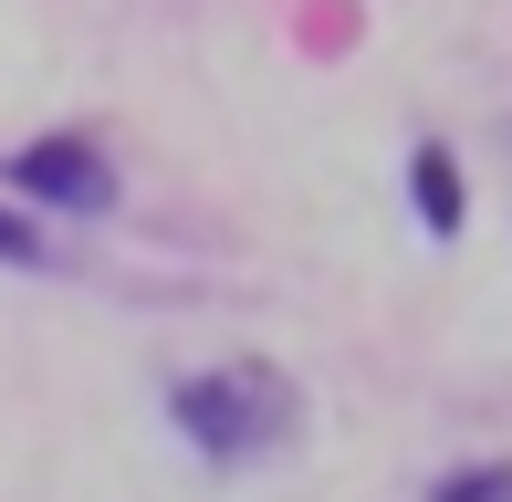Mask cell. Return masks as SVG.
Returning a JSON list of instances; mask_svg holds the SVG:
<instances>
[{
	"instance_id": "7a4b0ae2",
	"label": "cell",
	"mask_w": 512,
	"mask_h": 502,
	"mask_svg": "<svg viewBox=\"0 0 512 502\" xmlns=\"http://www.w3.org/2000/svg\"><path fill=\"white\" fill-rule=\"evenodd\" d=\"M0 168H11V189L53 199V210H105V199H115L105 147H84V136H32V147H11Z\"/></svg>"
},
{
	"instance_id": "3957f363",
	"label": "cell",
	"mask_w": 512,
	"mask_h": 502,
	"mask_svg": "<svg viewBox=\"0 0 512 502\" xmlns=\"http://www.w3.org/2000/svg\"><path fill=\"white\" fill-rule=\"evenodd\" d=\"M408 199H418V220H429L439 241H460L471 189H460V157H450V147H418V157H408Z\"/></svg>"
},
{
	"instance_id": "6da1fadb",
	"label": "cell",
	"mask_w": 512,
	"mask_h": 502,
	"mask_svg": "<svg viewBox=\"0 0 512 502\" xmlns=\"http://www.w3.org/2000/svg\"><path fill=\"white\" fill-rule=\"evenodd\" d=\"M168 419L189 429L209 461H251V450L293 440V387L272 367H209V377H178Z\"/></svg>"
},
{
	"instance_id": "277c9868",
	"label": "cell",
	"mask_w": 512,
	"mask_h": 502,
	"mask_svg": "<svg viewBox=\"0 0 512 502\" xmlns=\"http://www.w3.org/2000/svg\"><path fill=\"white\" fill-rule=\"evenodd\" d=\"M429 502H512V461H471V471H450Z\"/></svg>"
},
{
	"instance_id": "5b68a950",
	"label": "cell",
	"mask_w": 512,
	"mask_h": 502,
	"mask_svg": "<svg viewBox=\"0 0 512 502\" xmlns=\"http://www.w3.org/2000/svg\"><path fill=\"white\" fill-rule=\"evenodd\" d=\"M0 262H42V231H32V220H11V210H0Z\"/></svg>"
}]
</instances>
